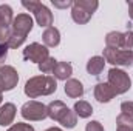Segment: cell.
<instances>
[{
	"mask_svg": "<svg viewBox=\"0 0 133 131\" xmlns=\"http://www.w3.org/2000/svg\"><path fill=\"white\" fill-rule=\"evenodd\" d=\"M33 30V17L30 14H17V17H14L12 20V26H11V35L8 40V48H19L25 40L28 33Z\"/></svg>",
	"mask_w": 133,
	"mask_h": 131,
	"instance_id": "6da1fadb",
	"label": "cell"
},
{
	"mask_svg": "<svg viewBox=\"0 0 133 131\" xmlns=\"http://www.w3.org/2000/svg\"><path fill=\"white\" fill-rule=\"evenodd\" d=\"M57 90V82L53 76H36L25 83V94L30 99L50 96Z\"/></svg>",
	"mask_w": 133,
	"mask_h": 131,
	"instance_id": "7a4b0ae2",
	"label": "cell"
},
{
	"mask_svg": "<svg viewBox=\"0 0 133 131\" xmlns=\"http://www.w3.org/2000/svg\"><path fill=\"white\" fill-rule=\"evenodd\" d=\"M46 113H48V117L59 122L62 127L65 128H74L76 123H77V119H76V114L66 106L64 102L61 100H54L51 102L48 106H46Z\"/></svg>",
	"mask_w": 133,
	"mask_h": 131,
	"instance_id": "3957f363",
	"label": "cell"
},
{
	"mask_svg": "<svg viewBox=\"0 0 133 131\" xmlns=\"http://www.w3.org/2000/svg\"><path fill=\"white\" fill-rule=\"evenodd\" d=\"M98 6H99L98 0H76L73 2V6H71V17L76 23L84 25L91 19Z\"/></svg>",
	"mask_w": 133,
	"mask_h": 131,
	"instance_id": "277c9868",
	"label": "cell"
},
{
	"mask_svg": "<svg viewBox=\"0 0 133 131\" xmlns=\"http://www.w3.org/2000/svg\"><path fill=\"white\" fill-rule=\"evenodd\" d=\"M107 83L113 88L116 96L127 93L130 90V86H132V80H130L129 74L125 71L119 69V68H111L108 71V82Z\"/></svg>",
	"mask_w": 133,
	"mask_h": 131,
	"instance_id": "5b68a950",
	"label": "cell"
},
{
	"mask_svg": "<svg viewBox=\"0 0 133 131\" xmlns=\"http://www.w3.org/2000/svg\"><path fill=\"white\" fill-rule=\"evenodd\" d=\"M22 6L26 8L28 11L34 12V17L39 23V26L42 28H50L53 25V14L51 11L40 2H36V0H31V2H22Z\"/></svg>",
	"mask_w": 133,
	"mask_h": 131,
	"instance_id": "8992f818",
	"label": "cell"
},
{
	"mask_svg": "<svg viewBox=\"0 0 133 131\" xmlns=\"http://www.w3.org/2000/svg\"><path fill=\"white\" fill-rule=\"evenodd\" d=\"M104 60L116 66H130L133 65V51L127 49H104Z\"/></svg>",
	"mask_w": 133,
	"mask_h": 131,
	"instance_id": "52a82bcc",
	"label": "cell"
},
{
	"mask_svg": "<svg viewBox=\"0 0 133 131\" xmlns=\"http://www.w3.org/2000/svg\"><path fill=\"white\" fill-rule=\"evenodd\" d=\"M12 9L9 5H0V43L6 45L11 35L12 26Z\"/></svg>",
	"mask_w": 133,
	"mask_h": 131,
	"instance_id": "ba28073f",
	"label": "cell"
},
{
	"mask_svg": "<svg viewBox=\"0 0 133 131\" xmlns=\"http://www.w3.org/2000/svg\"><path fill=\"white\" fill-rule=\"evenodd\" d=\"M22 117L26 120H43L45 117H48L46 113V106L40 102L30 100L22 106Z\"/></svg>",
	"mask_w": 133,
	"mask_h": 131,
	"instance_id": "9c48e42d",
	"label": "cell"
},
{
	"mask_svg": "<svg viewBox=\"0 0 133 131\" xmlns=\"http://www.w3.org/2000/svg\"><path fill=\"white\" fill-rule=\"evenodd\" d=\"M50 57V53H48V48L40 45V43H31L28 45L25 49H23V59L25 60H30V62H36L37 65L42 63L45 59Z\"/></svg>",
	"mask_w": 133,
	"mask_h": 131,
	"instance_id": "30bf717a",
	"label": "cell"
},
{
	"mask_svg": "<svg viewBox=\"0 0 133 131\" xmlns=\"http://www.w3.org/2000/svg\"><path fill=\"white\" fill-rule=\"evenodd\" d=\"M17 82H19V74L12 66H0V90L2 91H11L14 86H17Z\"/></svg>",
	"mask_w": 133,
	"mask_h": 131,
	"instance_id": "8fae6325",
	"label": "cell"
},
{
	"mask_svg": "<svg viewBox=\"0 0 133 131\" xmlns=\"http://www.w3.org/2000/svg\"><path fill=\"white\" fill-rule=\"evenodd\" d=\"M115 96H116V94H115L113 88H111L107 82H99V83L95 86V99H96L98 102H101V103L110 102Z\"/></svg>",
	"mask_w": 133,
	"mask_h": 131,
	"instance_id": "7c38bea8",
	"label": "cell"
},
{
	"mask_svg": "<svg viewBox=\"0 0 133 131\" xmlns=\"http://www.w3.org/2000/svg\"><path fill=\"white\" fill-rule=\"evenodd\" d=\"M65 94L71 99H77L84 94V85L77 79H68L65 82Z\"/></svg>",
	"mask_w": 133,
	"mask_h": 131,
	"instance_id": "4fadbf2b",
	"label": "cell"
},
{
	"mask_svg": "<svg viewBox=\"0 0 133 131\" xmlns=\"http://www.w3.org/2000/svg\"><path fill=\"white\" fill-rule=\"evenodd\" d=\"M16 117V106L12 103H5L0 106V125L8 127Z\"/></svg>",
	"mask_w": 133,
	"mask_h": 131,
	"instance_id": "5bb4252c",
	"label": "cell"
},
{
	"mask_svg": "<svg viewBox=\"0 0 133 131\" xmlns=\"http://www.w3.org/2000/svg\"><path fill=\"white\" fill-rule=\"evenodd\" d=\"M42 39H43L45 46L54 48V46H57V45L61 43V33H59V30H57V28L50 26V28H46V30L43 31Z\"/></svg>",
	"mask_w": 133,
	"mask_h": 131,
	"instance_id": "9a60e30c",
	"label": "cell"
},
{
	"mask_svg": "<svg viewBox=\"0 0 133 131\" xmlns=\"http://www.w3.org/2000/svg\"><path fill=\"white\" fill-rule=\"evenodd\" d=\"M122 42H124V34L118 31H111L105 37V48L110 49H122Z\"/></svg>",
	"mask_w": 133,
	"mask_h": 131,
	"instance_id": "2e32d148",
	"label": "cell"
},
{
	"mask_svg": "<svg viewBox=\"0 0 133 131\" xmlns=\"http://www.w3.org/2000/svg\"><path fill=\"white\" fill-rule=\"evenodd\" d=\"M53 77L57 79V80H68L70 76L73 74V66L66 62H57V65L53 71Z\"/></svg>",
	"mask_w": 133,
	"mask_h": 131,
	"instance_id": "e0dca14e",
	"label": "cell"
},
{
	"mask_svg": "<svg viewBox=\"0 0 133 131\" xmlns=\"http://www.w3.org/2000/svg\"><path fill=\"white\" fill-rule=\"evenodd\" d=\"M104 66H105L104 57L95 56V57H91V59L87 62V71H88V74H91V76H99L101 72H102V69H104Z\"/></svg>",
	"mask_w": 133,
	"mask_h": 131,
	"instance_id": "ac0fdd59",
	"label": "cell"
},
{
	"mask_svg": "<svg viewBox=\"0 0 133 131\" xmlns=\"http://www.w3.org/2000/svg\"><path fill=\"white\" fill-rule=\"evenodd\" d=\"M91 113H93V108H91V105H90L88 102H85V100H79V102L74 103V114H77L79 117L87 119V117L91 116Z\"/></svg>",
	"mask_w": 133,
	"mask_h": 131,
	"instance_id": "d6986e66",
	"label": "cell"
},
{
	"mask_svg": "<svg viewBox=\"0 0 133 131\" xmlns=\"http://www.w3.org/2000/svg\"><path fill=\"white\" fill-rule=\"evenodd\" d=\"M116 125H118V131H133V117L121 113L116 117Z\"/></svg>",
	"mask_w": 133,
	"mask_h": 131,
	"instance_id": "ffe728a7",
	"label": "cell"
},
{
	"mask_svg": "<svg viewBox=\"0 0 133 131\" xmlns=\"http://www.w3.org/2000/svg\"><path fill=\"white\" fill-rule=\"evenodd\" d=\"M57 65V60L56 59H53V57H48V59H45L42 63H39V69L42 71V72H53L54 71V68Z\"/></svg>",
	"mask_w": 133,
	"mask_h": 131,
	"instance_id": "44dd1931",
	"label": "cell"
},
{
	"mask_svg": "<svg viewBox=\"0 0 133 131\" xmlns=\"http://www.w3.org/2000/svg\"><path fill=\"white\" fill-rule=\"evenodd\" d=\"M133 48V31L129 30L127 33H124V42H122V49L132 51Z\"/></svg>",
	"mask_w": 133,
	"mask_h": 131,
	"instance_id": "7402d4cb",
	"label": "cell"
},
{
	"mask_svg": "<svg viewBox=\"0 0 133 131\" xmlns=\"http://www.w3.org/2000/svg\"><path fill=\"white\" fill-rule=\"evenodd\" d=\"M121 111H122V114H127V116L133 117V102H122Z\"/></svg>",
	"mask_w": 133,
	"mask_h": 131,
	"instance_id": "603a6c76",
	"label": "cell"
},
{
	"mask_svg": "<svg viewBox=\"0 0 133 131\" xmlns=\"http://www.w3.org/2000/svg\"><path fill=\"white\" fill-rule=\"evenodd\" d=\"M8 131H34V128L28 123H14Z\"/></svg>",
	"mask_w": 133,
	"mask_h": 131,
	"instance_id": "cb8c5ba5",
	"label": "cell"
},
{
	"mask_svg": "<svg viewBox=\"0 0 133 131\" xmlns=\"http://www.w3.org/2000/svg\"><path fill=\"white\" fill-rule=\"evenodd\" d=\"M85 131H104V127L101 125L98 120H91V122H88V123H87Z\"/></svg>",
	"mask_w": 133,
	"mask_h": 131,
	"instance_id": "d4e9b609",
	"label": "cell"
},
{
	"mask_svg": "<svg viewBox=\"0 0 133 131\" xmlns=\"http://www.w3.org/2000/svg\"><path fill=\"white\" fill-rule=\"evenodd\" d=\"M53 5H54L56 8H68V6H73V2H71V0H64V2L53 0Z\"/></svg>",
	"mask_w": 133,
	"mask_h": 131,
	"instance_id": "484cf974",
	"label": "cell"
},
{
	"mask_svg": "<svg viewBox=\"0 0 133 131\" xmlns=\"http://www.w3.org/2000/svg\"><path fill=\"white\" fill-rule=\"evenodd\" d=\"M6 54H8V45H2L0 43V62L6 59Z\"/></svg>",
	"mask_w": 133,
	"mask_h": 131,
	"instance_id": "4316f807",
	"label": "cell"
},
{
	"mask_svg": "<svg viewBox=\"0 0 133 131\" xmlns=\"http://www.w3.org/2000/svg\"><path fill=\"white\" fill-rule=\"evenodd\" d=\"M129 14H130V19L133 20V2H129Z\"/></svg>",
	"mask_w": 133,
	"mask_h": 131,
	"instance_id": "83f0119b",
	"label": "cell"
},
{
	"mask_svg": "<svg viewBox=\"0 0 133 131\" xmlns=\"http://www.w3.org/2000/svg\"><path fill=\"white\" fill-rule=\"evenodd\" d=\"M45 131H62L61 128H56V127H53V128H48V130H45Z\"/></svg>",
	"mask_w": 133,
	"mask_h": 131,
	"instance_id": "f1b7e54d",
	"label": "cell"
},
{
	"mask_svg": "<svg viewBox=\"0 0 133 131\" xmlns=\"http://www.w3.org/2000/svg\"><path fill=\"white\" fill-rule=\"evenodd\" d=\"M2 99H3V96H2V90H0V103H2Z\"/></svg>",
	"mask_w": 133,
	"mask_h": 131,
	"instance_id": "f546056e",
	"label": "cell"
}]
</instances>
